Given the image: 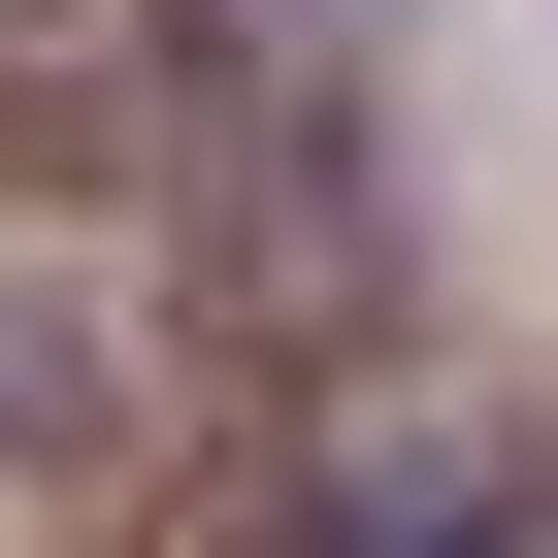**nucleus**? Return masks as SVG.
Returning a JSON list of instances; mask_svg holds the SVG:
<instances>
[{
    "instance_id": "obj_3",
    "label": "nucleus",
    "mask_w": 558,
    "mask_h": 558,
    "mask_svg": "<svg viewBox=\"0 0 558 558\" xmlns=\"http://www.w3.org/2000/svg\"><path fill=\"white\" fill-rule=\"evenodd\" d=\"M230 34H263V66H362V0H230Z\"/></svg>"
},
{
    "instance_id": "obj_2",
    "label": "nucleus",
    "mask_w": 558,
    "mask_h": 558,
    "mask_svg": "<svg viewBox=\"0 0 558 558\" xmlns=\"http://www.w3.org/2000/svg\"><path fill=\"white\" fill-rule=\"evenodd\" d=\"M197 329H230V362H362V329H395V197H362V99H329V66L230 99V165H197Z\"/></svg>"
},
{
    "instance_id": "obj_1",
    "label": "nucleus",
    "mask_w": 558,
    "mask_h": 558,
    "mask_svg": "<svg viewBox=\"0 0 558 558\" xmlns=\"http://www.w3.org/2000/svg\"><path fill=\"white\" fill-rule=\"evenodd\" d=\"M230 99H263V34L230 0H0V197H197L230 165Z\"/></svg>"
}]
</instances>
